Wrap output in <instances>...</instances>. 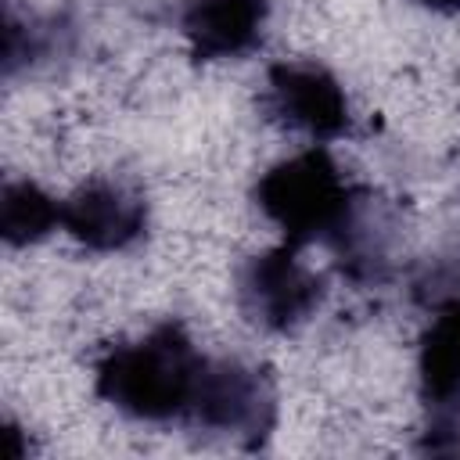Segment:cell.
I'll list each match as a JSON object with an SVG mask.
<instances>
[{
  "mask_svg": "<svg viewBox=\"0 0 460 460\" xmlns=\"http://www.w3.org/2000/svg\"><path fill=\"white\" fill-rule=\"evenodd\" d=\"M359 190L341 180V169L323 147H309L277 162L255 183V205L284 230V241L302 248L313 241L334 244L359 208Z\"/></svg>",
  "mask_w": 460,
  "mask_h": 460,
  "instance_id": "2",
  "label": "cell"
},
{
  "mask_svg": "<svg viewBox=\"0 0 460 460\" xmlns=\"http://www.w3.org/2000/svg\"><path fill=\"white\" fill-rule=\"evenodd\" d=\"M420 399L438 417H453L460 402V298L435 305V320L420 338Z\"/></svg>",
  "mask_w": 460,
  "mask_h": 460,
  "instance_id": "8",
  "label": "cell"
},
{
  "mask_svg": "<svg viewBox=\"0 0 460 460\" xmlns=\"http://www.w3.org/2000/svg\"><path fill=\"white\" fill-rule=\"evenodd\" d=\"M295 244H277L262 255H252L237 273V302L248 323L262 331L298 327L323 298V280L302 266Z\"/></svg>",
  "mask_w": 460,
  "mask_h": 460,
  "instance_id": "4",
  "label": "cell"
},
{
  "mask_svg": "<svg viewBox=\"0 0 460 460\" xmlns=\"http://www.w3.org/2000/svg\"><path fill=\"white\" fill-rule=\"evenodd\" d=\"M266 111L298 133H309L313 140H331L349 129V101L338 86V79L305 61H280L266 72Z\"/></svg>",
  "mask_w": 460,
  "mask_h": 460,
  "instance_id": "5",
  "label": "cell"
},
{
  "mask_svg": "<svg viewBox=\"0 0 460 460\" xmlns=\"http://www.w3.org/2000/svg\"><path fill=\"white\" fill-rule=\"evenodd\" d=\"M424 7H431V11H442V14H453V11H460V0H420Z\"/></svg>",
  "mask_w": 460,
  "mask_h": 460,
  "instance_id": "10",
  "label": "cell"
},
{
  "mask_svg": "<svg viewBox=\"0 0 460 460\" xmlns=\"http://www.w3.org/2000/svg\"><path fill=\"white\" fill-rule=\"evenodd\" d=\"M266 0H183L180 32L194 61H226L259 47Z\"/></svg>",
  "mask_w": 460,
  "mask_h": 460,
  "instance_id": "7",
  "label": "cell"
},
{
  "mask_svg": "<svg viewBox=\"0 0 460 460\" xmlns=\"http://www.w3.org/2000/svg\"><path fill=\"white\" fill-rule=\"evenodd\" d=\"M277 420V392L266 370L237 359H205L187 424L237 435L259 446Z\"/></svg>",
  "mask_w": 460,
  "mask_h": 460,
  "instance_id": "3",
  "label": "cell"
},
{
  "mask_svg": "<svg viewBox=\"0 0 460 460\" xmlns=\"http://www.w3.org/2000/svg\"><path fill=\"white\" fill-rule=\"evenodd\" d=\"M61 226L90 252H119L144 234L147 205L122 183L93 180L61 201Z\"/></svg>",
  "mask_w": 460,
  "mask_h": 460,
  "instance_id": "6",
  "label": "cell"
},
{
  "mask_svg": "<svg viewBox=\"0 0 460 460\" xmlns=\"http://www.w3.org/2000/svg\"><path fill=\"white\" fill-rule=\"evenodd\" d=\"M205 356L180 323H158L140 341L111 345L97 363V395L137 420H187Z\"/></svg>",
  "mask_w": 460,
  "mask_h": 460,
  "instance_id": "1",
  "label": "cell"
},
{
  "mask_svg": "<svg viewBox=\"0 0 460 460\" xmlns=\"http://www.w3.org/2000/svg\"><path fill=\"white\" fill-rule=\"evenodd\" d=\"M61 223V205L29 180H7L0 194V234L7 244L22 248L47 237Z\"/></svg>",
  "mask_w": 460,
  "mask_h": 460,
  "instance_id": "9",
  "label": "cell"
}]
</instances>
